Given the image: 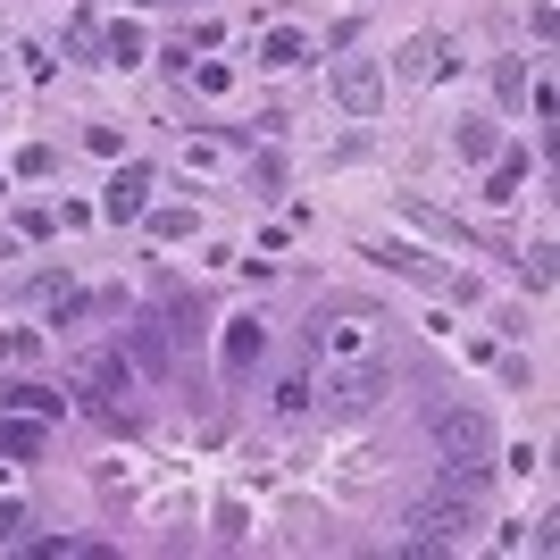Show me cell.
I'll use <instances>...</instances> for the list:
<instances>
[{
    "mask_svg": "<svg viewBox=\"0 0 560 560\" xmlns=\"http://www.w3.org/2000/svg\"><path fill=\"white\" fill-rule=\"evenodd\" d=\"M460 151L485 159V151H494V126H485V118H460Z\"/></svg>",
    "mask_w": 560,
    "mask_h": 560,
    "instance_id": "cell-12",
    "label": "cell"
},
{
    "mask_svg": "<svg viewBox=\"0 0 560 560\" xmlns=\"http://www.w3.org/2000/svg\"><path fill=\"white\" fill-rule=\"evenodd\" d=\"M301 59V34H268V67H293Z\"/></svg>",
    "mask_w": 560,
    "mask_h": 560,
    "instance_id": "cell-13",
    "label": "cell"
},
{
    "mask_svg": "<svg viewBox=\"0 0 560 560\" xmlns=\"http://www.w3.org/2000/svg\"><path fill=\"white\" fill-rule=\"evenodd\" d=\"M0 452H9V460H34V452H42V427H0Z\"/></svg>",
    "mask_w": 560,
    "mask_h": 560,
    "instance_id": "cell-10",
    "label": "cell"
},
{
    "mask_svg": "<svg viewBox=\"0 0 560 560\" xmlns=\"http://www.w3.org/2000/svg\"><path fill=\"white\" fill-rule=\"evenodd\" d=\"M427 427L443 443V460H452V477H485V460H494V427H485V410H452V402H443Z\"/></svg>",
    "mask_w": 560,
    "mask_h": 560,
    "instance_id": "cell-2",
    "label": "cell"
},
{
    "mask_svg": "<svg viewBox=\"0 0 560 560\" xmlns=\"http://www.w3.org/2000/svg\"><path fill=\"white\" fill-rule=\"evenodd\" d=\"M402 67H410V76H435V67H443V42H435V34H427V42H410V59H402Z\"/></svg>",
    "mask_w": 560,
    "mask_h": 560,
    "instance_id": "cell-11",
    "label": "cell"
},
{
    "mask_svg": "<svg viewBox=\"0 0 560 560\" xmlns=\"http://www.w3.org/2000/svg\"><path fill=\"white\" fill-rule=\"evenodd\" d=\"M0 402H9V410H34V418H51V410H59V393H51V385H0Z\"/></svg>",
    "mask_w": 560,
    "mask_h": 560,
    "instance_id": "cell-8",
    "label": "cell"
},
{
    "mask_svg": "<svg viewBox=\"0 0 560 560\" xmlns=\"http://www.w3.org/2000/svg\"><path fill=\"white\" fill-rule=\"evenodd\" d=\"M76 393H84V402H118V393H134L126 343H118V352H84V360H76Z\"/></svg>",
    "mask_w": 560,
    "mask_h": 560,
    "instance_id": "cell-4",
    "label": "cell"
},
{
    "mask_svg": "<svg viewBox=\"0 0 560 560\" xmlns=\"http://www.w3.org/2000/svg\"><path fill=\"white\" fill-rule=\"evenodd\" d=\"M143 193H151V168H126L118 184H109V218H134V209H143Z\"/></svg>",
    "mask_w": 560,
    "mask_h": 560,
    "instance_id": "cell-7",
    "label": "cell"
},
{
    "mask_svg": "<svg viewBox=\"0 0 560 560\" xmlns=\"http://www.w3.org/2000/svg\"><path fill=\"white\" fill-rule=\"evenodd\" d=\"M402 527H410V535H402L410 552H443V544H460V535H469V502H460V494H427Z\"/></svg>",
    "mask_w": 560,
    "mask_h": 560,
    "instance_id": "cell-3",
    "label": "cell"
},
{
    "mask_svg": "<svg viewBox=\"0 0 560 560\" xmlns=\"http://www.w3.org/2000/svg\"><path fill=\"white\" fill-rule=\"evenodd\" d=\"M335 92H343V109H360V118H368V109L385 101V76H377L368 59H343V67H335Z\"/></svg>",
    "mask_w": 560,
    "mask_h": 560,
    "instance_id": "cell-6",
    "label": "cell"
},
{
    "mask_svg": "<svg viewBox=\"0 0 560 560\" xmlns=\"http://www.w3.org/2000/svg\"><path fill=\"white\" fill-rule=\"evenodd\" d=\"M385 318L360 310V301H326V310L310 318V352H326L335 368H360V360H385Z\"/></svg>",
    "mask_w": 560,
    "mask_h": 560,
    "instance_id": "cell-1",
    "label": "cell"
},
{
    "mask_svg": "<svg viewBox=\"0 0 560 560\" xmlns=\"http://www.w3.org/2000/svg\"><path fill=\"white\" fill-rule=\"evenodd\" d=\"M268 402H276V418H301V410H310V377H276Z\"/></svg>",
    "mask_w": 560,
    "mask_h": 560,
    "instance_id": "cell-9",
    "label": "cell"
},
{
    "mask_svg": "<svg viewBox=\"0 0 560 560\" xmlns=\"http://www.w3.org/2000/svg\"><path fill=\"white\" fill-rule=\"evenodd\" d=\"M260 352H268V326L260 318H235V326H226V377H251V368H260Z\"/></svg>",
    "mask_w": 560,
    "mask_h": 560,
    "instance_id": "cell-5",
    "label": "cell"
}]
</instances>
